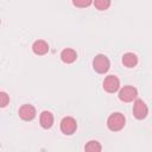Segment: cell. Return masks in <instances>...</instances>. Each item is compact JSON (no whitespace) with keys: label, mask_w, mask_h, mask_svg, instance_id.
<instances>
[{"label":"cell","mask_w":152,"mask_h":152,"mask_svg":"<svg viewBox=\"0 0 152 152\" xmlns=\"http://www.w3.org/2000/svg\"><path fill=\"white\" fill-rule=\"evenodd\" d=\"M72 4L75 7L86 8V7H89L91 4H94V0H72Z\"/></svg>","instance_id":"14"},{"label":"cell","mask_w":152,"mask_h":152,"mask_svg":"<svg viewBox=\"0 0 152 152\" xmlns=\"http://www.w3.org/2000/svg\"><path fill=\"white\" fill-rule=\"evenodd\" d=\"M10 102V96L7 95L6 91H0V106L5 108Z\"/></svg>","instance_id":"15"},{"label":"cell","mask_w":152,"mask_h":152,"mask_svg":"<svg viewBox=\"0 0 152 152\" xmlns=\"http://www.w3.org/2000/svg\"><path fill=\"white\" fill-rule=\"evenodd\" d=\"M18 114H19V116H20L21 120H24V121H31V120H33L36 118L37 112H36V108L32 104L25 103V104H23L19 108Z\"/></svg>","instance_id":"7"},{"label":"cell","mask_w":152,"mask_h":152,"mask_svg":"<svg viewBox=\"0 0 152 152\" xmlns=\"http://www.w3.org/2000/svg\"><path fill=\"white\" fill-rule=\"evenodd\" d=\"M84 150L86 151H90V152H100L102 150V146L97 140H90V141H88L86 144Z\"/></svg>","instance_id":"12"},{"label":"cell","mask_w":152,"mask_h":152,"mask_svg":"<svg viewBox=\"0 0 152 152\" xmlns=\"http://www.w3.org/2000/svg\"><path fill=\"white\" fill-rule=\"evenodd\" d=\"M119 100L122 102H132L138 96V90L133 86H125L119 90Z\"/></svg>","instance_id":"4"},{"label":"cell","mask_w":152,"mask_h":152,"mask_svg":"<svg viewBox=\"0 0 152 152\" xmlns=\"http://www.w3.org/2000/svg\"><path fill=\"white\" fill-rule=\"evenodd\" d=\"M53 120H55V119H53V114H52L51 112L44 110V112L40 113L39 124H40V126H42L43 128H45V129L51 128L52 125H53Z\"/></svg>","instance_id":"9"},{"label":"cell","mask_w":152,"mask_h":152,"mask_svg":"<svg viewBox=\"0 0 152 152\" xmlns=\"http://www.w3.org/2000/svg\"><path fill=\"white\" fill-rule=\"evenodd\" d=\"M126 124V119L124 116V114L116 112V113H112L108 119H107V127L109 131L112 132H119L125 127Z\"/></svg>","instance_id":"1"},{"label":"cell","mask_w":152,"mask_h":152,"mask_svg":"<svg viewBox=\"0 0 152 152\" xmlns=\"http://www.w3.org/2000/svg\"><path fill=\"white\" fill-rule=\"evenodd\" d=\"M59 128L62 131L63 134L65 135H71L76 132L77 129V122L76 120L72 118V116H64L62 120H61V124H59Z\"/></svg>","instance_id":"3"},{"label":"cell","mask_w":152,"mask_h":152,"mask_svg":"<svg viewBox=\"0 0 152 152\" xmlns=\"http://www.w3.org/2000/svg\"><path fill=\"white\" fill-rule=\"evenodd\" d=\"M32 51L38 56H44L49 52V44L43 39H38L32 44Z\"/></svg>","instance_id":"8"},{"label":"cell","mask_w":152,"mask_h":152,"mask_svg":"<svg viewBox=\"0 0 152 152\" xmlns=\"http://www.w3.org/2000/svg\"><path fill=\"white\" fill-rule=\"evenodd\" d=\"M121 61H122V64L126 68H134L138 64V57L133 52H126V53H124Z\"/></svg>","instance_id":"11"},{"label":"cell","mask_w":152,"mask_h":152,"mask_svg":"<svg viewBox=\"0 0 152 152\" xmlns=\"http://www.w3.org/2000/svg\"><path fill=\"white\" fill-rule=\"evenodd\" d=\"M61 59L65 64H71V63H74L77 59V52L74 49L66 48V49L62 50V52H61Z\"/></svg>","instance_id":"10"},{"label":"cell","mask_w":152,"mask_h":152,"mask_svg":"<svg viewBox=\"0 0 152 152\" xmlns=\"http://www.w3.org/2000/svg\"><path fill=\"white\" fill-rule=\"evenodd\" d=\"M110 68V62L106 55L99 53L93 59V69L97 74H106Z\"/></svg>","instance_id":"2"},{"label":"cell","mask_w":152,"mask_h":152,"mask_svg":"<svg viewBox=\"0 0 152 152\" xmlns=\"http://www.w3.org/2000/svg\"><path fill=\"white\" fill-rule=\"evenodd\" d=\"M103 89L109 93V94H114L120 89V80L118 78V76L115 75H108L102 83Z\"/></svg>","instance_id":"6"},{"label":"cell","mask_w":152,"mask_h":152,"mask_svg":"<svg viewBox=\"0 0 152 152\" xmlns=\"http://www.w3.org/2000/svg\"><path fill=\"white\" fill-rule=\"evenodd\" d=\"M148 114V107L141 99H135L133 103V115L138 120H144Z\"/></svg>","instance_id":"5"},{"label":"cell","mask_w":152,"mask_h":152,"mask_svg":"<svg viewBox=\"0 0 152 152\" xmlns=\"http://www.w3.org/2000/svg\"><path fill=\"white\" fill-rule=\"evenodd\" d=\"M112 0H94V6L99 11H106L110 7Z\"/></svg>","instance_id":"13"}]
</instances>
